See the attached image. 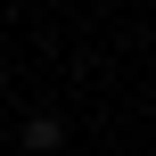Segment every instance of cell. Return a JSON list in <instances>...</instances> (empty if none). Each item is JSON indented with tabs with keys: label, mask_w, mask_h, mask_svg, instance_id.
Segmentation results:
<instances>
[{
	"label": "cell",
	"mask_w": 156,
	"mask_h": 156,
	"mask_svg": "<svg viewBox=\"0 0 156 156\" xmlns=\"http://www.w3.org/2000/svg\"><path fill=\"white\" fill-rule=\"evenodd\" d=\"M58 140H66V123H58V115H25V156H49Z\"/></svg>",
	"instance_id": "cell-1"
}]
</instances>
